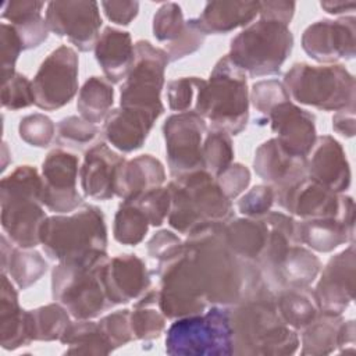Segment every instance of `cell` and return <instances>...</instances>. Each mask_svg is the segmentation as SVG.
Returning <instances> with one entry per match:
<instances>
[{
	"label": "cell",
	"instance_id": "cell-23",
	"mask_svg": "<svg viewBox=\"0 0 356 356\" xmlns=\"http://www.w3.org/2000/svg\"><path fill=\"white\" fill-rule=\"evenodd\" d=\"M253 170L278 192L306 177V157L289 152L277 138H271L254 150Z\"/></svg>",
	"mask_w": 356,
	"mask_h": 356
},
{
	"label": "cell",
	"instance_id": "cell-42",
	"mask_svg": "<svg viewBox=\"0 0 356 356\" xmlns=\"http://www.w3.org/2000/svg\"><path fill=\"white\" fill-rule=\"evenodd\" d=\"M150 222L145 211L132 200H122L115 211L113 221V236L121 245L135 246L140 243Z\"/></svg>",
	"mask_w": 356,
	"mask_h": 356
},
{
	"label": "cell",
	"instance_id": "cell-41",
	"mask_svg": "<svg viewBox=\"0 0 356 356\" xmlns=\"http://www.w3.org/2000/svg\"><path fill=\"white\" fill-rule=\"evenodd\" d=\"M47 271V261L35 248L25 249L13 246L7 266L1 273H7L18 289H28L38 282Z\"/></svg>",
	"mask_w": 356,
	"mask_h": 356
},
{
	"label": "cell",
	"instance_id": "cell-51",
	"mask_svg": "<svg viewBox=\"0 0 356 356\" xmlns=\"http://www.w3.org/2000/svg\"><path fill=\"white\" fill-rule=\"evenodd\" d=\"M132 202L138 203L153 227H160L168 218L171 209V193L168 186L150 189Z\"/></svg>",
	"mask_w": 356,
	"mask_h": 356
},
{
	"label": "cell",
	"instance_id": "cell-35",
	"mask_svg": "<svg viewBox=\"0 0 356 356\" xmlns=\"http://www.w3.org/2000/svg\"><path fill=\"white\" fill-rule=\"evenodd\" d=\"M274 302L281 320L295 331H302L321 310L310 286L282 288L274 292Z\"/></svg>",
	"mask_w": 356,
	"mask_h": 356
},
{
	"label": "cell",
	"instance_id": "cell-14",
	"mask_svg": "<svg viewBox=\"0 0 356 356\" xmlns=\"http://www.w3.org/2000/svg\"><path fill=\"white\" fill-rule=\"evenodd\" d=\"M207 122L195 111L175 113L163 124L165 157L172 178L204 170L202 146Z\"/></svg>",
	"mask_w": 356,
	"mask_h": 356
},
{
	"label": "cell",
	"instance_id": "cell-2",
	"mask_svg": "<svg viewBox=\"0 0 356 356\" xmlns=\"http://www.w3.org/2000/svg\"><path fill=\"white\" fill-rule=\"evenodd\" d=\"M229 317L232 355L288 356L299 349L298 331L281 320L273 291L229 306Z\"/></svg>",
	"mask_w": 356,
	"mask_h": 356
},
{
	"label": "cell",
	"instance_id": "cell-38",
	"mask_svg": "<svg viewBox=\"0 0 356 356\" xmlns=\"http://www.w3.org/2000/svg\"><path fill=\"white\" fill-rule=\"evenodd\" d=\"M129 321L135 339L152 341L163 334L167 317L159 307V289L150 288L135 300Z\"/></svg>",
	"mask_w": 356,
	"mask_h": 356
},
{
	"label": "cell",
	"instance_id": "cell-44",
	"mask_svg": "<svg viewBox=\"0 0 356 356\" xmlns=\"http://www.w3.org/2000/svg\"><path fill=\"white\" fill-rule=\"evenodd\" d=\"M100 129L96 124H92L81 115H70L58 121L56 140L58 145L76 149L88 150L99 136Z\"/></svg>",
	"mask_w": 356,
	"mask_h": 356
},
{
	"label": "cell",
	"instance_id": "cell-15",
	"mask_svg": "<svg viewBox=\"0 0 356 356\" xmlns=\"http://www.w3.org/2000/svg\"><path fill=\"white\" fill-rule=\"evenodd\" d=\"M42 204L56 213L75 211L83 202L76 189L79 160L74 153L61 147L50 150L42 163Z\"/></svg>",
	"mask_w": 356,
	"mask_h": 356
},
{
	"label": "cell",
	"instance_id": "cell-40",
	"mask_svg": "<svg viewBox=\"0 0 356 356\" xmlns=\"http://www.w3.org/2000/svg\"><path fill=\"white\" fill-rule=\"evenodd\" d=\"M29 331L33 341H60L71 321V314L58 302L28 310Z\"/></svg>",
	"mask_w": 356,
	"mask_h": 356
},
{
	"label": "cell",
	"instance_id": "cell-49",
	"mask_svg": "<svg viewBox=\"0 0 356 356\" xmlns=\"http://www.w3.org/2000/svg\"><path fill=\"white\" fill-rule=\"evenodd\" d=\"M275 203V189L267 184H260L245 192L238 200V210L243 217L261 218Z\"/></svg>",
	"mask_w": 356,
	"mask_h": 356
},
{
	"label": "cell",
	"instance_id": "cell-46",
	"mask_svg": "<svg viewBox=\"0 0 356 356\" xmlns=\"http://www.w3.org/2000/svg\"><path fill=\"white\" fill-rule=\"evenodd\" d=\"M249 100L252 106L267 117V114L278 104L291 100L284 83L278 79H263L252 85L249 92Z\"/></svg>",
	"mask_w": 356,
	"mask_h": 356
},
{
	"label": "cell",
	"instance_id": "cell-6",
	"mask_svg": "<svg viewBox=\"0 0 356 356\" xmlns=\"http://www.w3.org/2000/svg\"><path fill=\"white\" fill-rule=\"evenodd\" d=\"M40 192L42 175L32 165H18L0 181L1 228L15 246L40 245V228L47 218Z\"/></svg>",
	"mask_w": 356,
	"mask_h": 356
},
{
	"label": "cell",
	"instance_id": "cell-7",
	"mask_svg": "<svg viewBox=\"0 0 356 356\" xmlns=\"http://www.w3.org/2000/svg\"><path fill=\"white\" fill-rule=\"evenodd\" d=\"M292 49L293 35L288 25L259 18L231 39L227 57L248 76H270L281 71Z\"/></svg>",
	"mask_w": 356,
	"mask_h": 356
},
{
	"label": "cell",
	"instance_id": "cell-9",
	"mask_svg": "<svg viewBox=\"0 0 356 356\" xmlns=\"http://www.w3.org/2000/svg\"><path fill=\"white\" fill-rule=\"evenodd\" d=\"M164 345L174 356L232 355L229 306L211 305L203 313L175 318L167 328Z\"/></svg>",
	"mask_w": 356,
	"mask_h": 356
},
{
	"label": "cell",
	"instance_id": "cell-53",
	"mask_svg": "<svg viewBox=\"0 0 356 356\" xmlns=\"http://www.w3.org/2000/svg\"><path fill=\"white\" fill-rule=\"evenodd\" d=\"M250 179L249 168L241 163H232L216 177L218 186L229 200L242 195L248 189Z\"/></svg>",
	"mask_w": 356,
	"mask_h": 356
},
{
	"label": "cell",
	"instance_id": "cell-55",
	"mask_svg": "<svg viewBox=\"0 0 356 356\" xmlns=\"http://www.w3.org/2000/svg\"><path fill=\"white\" fill-rule=\"evenodd\" d=\"M102 8L106 17L117 25H129L139 13V3L129 0L102 1Z\"/></svg>",
	"mask_w": 356,
	"mask_h": 356
},
{
	"label": "cell",
	"instance_id": "cell-60",
	"mask_svg": "<svg viewBox=\"0 0 356 356\" xmlns=\"http://www.w3.org/2000/svg\"><path fill=\"white\" fill-rule=\"evenodd\" d=\"M10 153H8V146L6 142H3L1 145V171H4L7 168V159H8Z\"/></svg>",
	"mask_w": 356,
	"mask_h": 356
},
{
	"label": "cell",
	"instance_id": "cell-21",
	"mask_svg": "<svg viewBox=\"0 0 356 356\" xmlns=\"http://www.w3.org/2000/svg\"><path fill=\"white\" fill-rule=\"evenodd\" d=\"M103 282L114 306L136 300L152 288L146 263L134 253L108 257L103 267Z\"/></svg>",
	"mask_w": 356,
	"mask_h": 356
},
{
	"label": "cell",
	"instance_id": "cell-50",
	"mask_svg": "<svg viewBox=\"0 0 356 356\" xmlns=\"http://www.w3.org/2000/svg\"><path fill=\"white\" fill-rule=\"evenodd\" d=\"M24 51L22 42L8 22H1L0 25V65H1V83L7 82L17 71V60Z\"/></svg>",
	"mask_w": 356,
	"mask_h": 356
},
{
	"label": "cell",
	"instance_id": "cell-5",
	"mask_svg": "<svg viewBox=\"0 0 356 356\" xmlns=\"http://www.w3.org/2000/svg\"><path fill=\"white\" fill-rule=\"evenodd\" d=\"M248 75L224 56L207 79L199 81L193 110L210 128L239 135L249 122Z\"/></svg>",
	"mask_w": 356,
	"mask_h": 356
},
{
	"label": "cell",
	"instance_id": "cell-26",
	"mask_svg": "<svg viewBox=\"0 0 356 356\" xmlns=\"http://www.w3.org/2000/svg\"><path fill=\"white\" fill-rule=\"evenodd\" d=\"M159 115L147 110L134 107L113 108L103 121L104 139L122 153H132L139 150Z\"/></svg>",
	"mask_w": 356,
	"mask_h": 356
},
{
	"label": "cell",
	"instance_id": "cell-45",
	"mask_svg": "<svg viewBox=\"0 0 356 356\" xmlns=\"http://www.w3.org/2000/svg\"><path fill=\"white\" fill-rule=\"evenodd\" d=\"M56 124L50 117L42 113L28 114L18 124L19 138L29 146L44 149L50 146L56 136Z\"/></svg>",
	"mask_w": 356,
	"mask_h": 356
},
{
	"label": "cell",
	"instance_id": "cell-33",
	"mask_svg": "<svg viewBox=\"0 0 356 356\" xmlns=\"http://www.w3.org/2000/svg\"><path fill=\"white\" fill-rule=\"evenodd\" d=\"M355 239V228L337 217L296 221L295 242L320 253H328Z\"/></svg>",
	"mask_w": 356,
	"mask_h": 356
},
{
	"label": "cell",
	"instance_id": "cell-43",
	"mask_svg": "<svg viewBox=\"0 0 356 356\" xmlns=\"http://www.w3.org/2000/svg\"><path fill=\"white\" fill-rule=\"evenodd\" d=\"M204 170L217 177L234 163V143L231 135L224 129L207 128L202 146Z\"/></svg>",
	"mask_w": 356,
	"mask_h": 356
},
{
	"label": "cell",
	"instance_id": "cell-36",
	"mask_svg": "<svg viewBox=\"0 0 356 356\" xmlns=\"http://www.w3.org/2000/svg\"><path fill=\"white\" fill-rule=\"evenodd\" d=\"M343 321L342 314L320 310L316 318L302 330L300 355L323 356L338 349V331Z\"/></svg>",
	"mask_w": 356,
	"mask_h": 356
},
{
	"label": "cell",
	"instance_id": "cell-20",
	"mask_svg": "<svg viewBox=\"0 0 356 356\" xmlns=\"http://www.w3.org/2000/svg\"><path fill=\"white\" fill-rule=\"evenodd\" d=\"M341 195L306 175L298 182L275 192V203L288 214L300 220L337 217Z\"/></svg>",
	"mask_w": 356,
	"mask_h": 356
},
{
	"label": "cell",
	"instance_id": "cell-13",
	"mask_svg": "<svg viewBox=\"0 0 356 356\" xmlns=\"http://www.w3.org/2000/svg\"><path fill=\"white\" fill-rule=\"evenodd\" d=\"M79 58L75 49L61 44L39 65L33 79L35 106L53 111L68 104L78 92Z\"/></svg>",
	"mask_w": 356,
	"mask_h": 356
},
{
	"label": "cell",
	"instance_id": "cell-10",
	"mask_svg": "<svg viewBox=\"0 0 356 356\" xmlns=\"http://www.w3.org/2000/svg\"><path fill=\"white\" fill-rule=\"evenodd\" d=\"M107 259L97 263L61 261L53 267L51 296L74 320H93L114 306L103 282Z\"/></svg>",
	"mask_w": 356,
	"mask_h": 356
},
{
	"label": "cell",
	"instance_id": "cell-12",
	"mask_svg": "<svg viewBox=\"0 0 356 356\" xmlns=\"http://www.w3.org/2000/svg\"><path fill=\"white\" fill-rule=\"evenodd\" d=\"M156 274L159 277V307L167 318L199 314L210 306L185 246L177 256L157 264Z\"/></svg>",
	"mask_w": 356,
	"mask_h": 356
},
{
	"label": "cell",
	"instance_id": "cell-1",
	"mask_svg": "<svg viewBox=\"0 0 356 356\" xmlns=\"http://www.w3.org/2000/svg\"><path fill=\"white\" fill-rule=\"evenodd\" d=\"M221 225L191 234L184 241L207 303L235 306L271 291L257 264L228 248Z\"/></svg>",
	"mask_w": 356,
	"mask_h": 356
},
{
	"label": "cell",
	"instance_id": "cell-11",
	"mask_svg": "<svg viewBox=\"0 0 356 356\" xmlns=\"http://www.w3.org/2000/svg\"><path fill=\"white\" fill-rule=\"evenodd\" d=\"M168 63L164 49L149 40H138L132 68L120 88V106L147 110L160 117L164 113L161 90Z\"/></svg>",
	"mask_w": 356,
	"mask_h": 356
},
{
	"label": "cell",
	"instance_id": "cell-59",
	"mask_svg": "<svg viewBox=\"0 0 356 356\" xmlns=\"http://www.w3.org/2000/svg\"><path fill=\"white\" fill-rule=\"evenodd\" d=\"M320 7L332 15H341L345 13H350L356 8V1L355 0H327V1H320Z\"/></svg>",
	"mask_w": 356,
	"mask_h": 356
},
{
	"label": "cell",
	"instance_id": "cell-32",
	"mask_svg": "<svg viewBox=\"0 0 356 356\" xmlns=\"http://www.w3.org/2000/svg\"><path fill=\"white\" fill-rule=\"evenodd\" d=\"M43 1L10 0L1 7V18L7 19L17 31L24 50L39 47L49 38V26L42 17Z\"/></svg>",
	"mask_w": 356,
	"mask_h": 356
},
{
	"label": "cell",
	"instance_id": "cell-27",
	"mask_svg": "<svg viewBox=\"0 0 356 356\" xmlns=\"http://www.w3.org/2000/svg\"><path fill=\"white\" fill-rule=\"evenodd\" d=\"M93 50L95 58L110 83L125 81L135 60V44L129 32L106 26Z\"/></svg>",
	"mask_w": 356,
	"mask_h": 356
},
{
	"label": "cell",
	"instance_id": "cell-8",
	"mask_svg": "<svg viewBox=\"0 0 356 356\" xmlns=\"http://www.w3.org/2000/svg\"><path fill=\"white\" fill-rule=\"evenodd\" d=\"M289 97L323 111L355 107V76L342 64L295 63L282 81Z\"/></svg>",
	"mask_w": 356,
	"mask_h": 356
},
{
	"label": "cell",
	"instance_id": "cell-48",
	"mask_svg": "<svg viewBox=\"0 0 356 356\" xmlns=\"http://www.w3.org/2000/svg\"><path fill=\"white\" fill-rule=\"evenodd\" d=\"M129 316H131V310L122 309V310H115L113 313H108L97 321L103 335L108 341L113 350L135 339L131 330Z\"/></svg>",
	"mask_w": 356,
	"mask_h": 356
},
{
	"label": "cell",
	"instance_id": "cell-29",
	"mask_svg": "<svg viewBox=\"0 0 356 356\" xmlns=\"http://www.w3.org/2000/svg\"><path fill=\"white\" fill-rule=\"evenodd\" d=\"M33 342L29 331L28 310L19 306L18 291L7 273H1L0 289V345L4 350H15Z\"/></svg>",
	"mask_w": 356,
	"mask_h": 356
},
{
	"label": "cell",
	"instance_id": "cell-19",
	"mask_svg": "<svg viewBox=\"0 0 356 356\" xmlns=\"http://www.w3.org/2000/svg\"><path fill=\"white\" fill-rule=\"evenodd\" d=\"M153 36L164 43L170 63L185 58L197 51L206 39V35L197 28L195 19H185L178 3L168 1L159 7L152 24Z\"/></svg>",
	"mask_w": 356,
	"mask_h": 356
},
{
	"label": "cell",
	"instance_id": "cell-52",
	"mask_svg": "<svg viewBox=\"0 0 356 356\" xmlns=\"http://www.w3.org/2000/svg\"><path fill=\"white\" fill-rule=\"evenodd\" d=\"M199 81L197 76H181L168 81L167 103L170 110L177 113L189 111L195 103Z\"/></svg>",
	"mask_w": 356,
	"mask_h": 356
},
{
	"label": "cell",
	"instance_id": "cell-31",
	"mask_svg": "<svg viewBox=\"0 0 356 356\" xmlns=\"http://www.w3.org/2000/svg\"><path fill=\"white\" fill-rule=\"evenodd\" d=\"M321 271L320 259L306 246L293 243L280 261L268 286L273 292L282 288L310 286Z\"/></svg>",
	"mask_w": 356,
	"mask_h": 356
},
{
	"label": "cell",
	"instance_id": "cell-57",
	"mask_svg": "<svg viewBox=\"0 0 356 356\" xmlns=\"http://www.w3.org/2000/svg\"><path fill=\"white\" fill-rule=\"evenodd\" d=\"M355 107H349L341 111H335L332 115V128L337 134L345 138H353L355 135Z\"/></svg>",
	"mask_w": 356,
	"mask_h": 356
},
{
	"label": "cell",
	"instance_id": "cell-18",
	"mask_svg": "<svg viewBox=\"0 0 356 356\" xmlns=\"http://www.w3.org/2000/svg\"><path fill=\"white\" fill-rule=\"evenodd\" d=\"M355 243L330 257L314 286L320 309L342 314L355 298Z\"/></svg>",
	"mask_w": 356,
	"mask_h": 356
},
{
	"label": "cell",
	"instance_id": "cell-39",
	"mask_svg": "<svg viewBox=\"0 0 356 356\" xmlns=\"http://www.w3.org/2000/svg\"><path fill=\"white\" fill-rule=\"evenodd\" d=\"M60 342L65 346V355H110L114 352L99 323L93 320L72 321Z\"/></svg>",
	"mask_w": 356,
	"mask_h": 356
},
{
	"label": "cell",
	"instance_id": "cell-22",
	"mask_svg": "<svg viewBox=\"0 0 356 356\" xmlns=\"http://www.w3.org/2000/svg\"><path fill=\"white\" fill-rule=\"evenodd\" d=\"M306 175L328 189L343 193L352 182V171L342 145L331 135L317 136L306 156Z\"/></svg>",
	"mask_w": 356,
	"mask_h": 356
},
{
	"label": "cell",
	"instance_id": "cell-17",
	"mask_svg": "<svg viewBox=\"0 0 356 356\" xmlns=\"http://www.w3.org/2000/svg\"><path fill=\"white\" fill-rule=\"evenodd\" d=\"M302 49L312 60L321 64L352 60L356 53L355 15L310 24L302 33Z\"/></svg>",
	"mask_w": 356,
	"mask_h": 356
},
{
	"label": "cell",
	"instance_id": "cell-56",
	"mask_svg": "<svg viewBox=\"0 0 356 356\" xmlns=\"http://www.w3.org/2000/svg\"><path fill=\"white\" fill-rule=\"evenodd\" d=\"M296 10V3L274 0V1H260L259 17L266 19H273L282 22L289 26Z\"/></svg>",
	"mask_w": 356,
	"mask_h": 356
},
{
	"label": "cell",
	"instance_id": "cell-4",
	"mask_svg": "<svg viewBox=\"0 0 356 356\" xmlns=\"http://www.w3.org/2000/svg\"><path fill=\"white\" fill-rule=\"evenodd\" d=\"M171 209L168 224L185 236L221 225L234 217L232 202L218 186L216 177L197 170L168 182Z\"/></svg>",
	"mask_w": 356,
	"mask_h": 356
},
{
	"label": "cell",
	"instance_id": "cell-34",
	"mask_svg": "<svg viewBox=\"0 0 356 356\" xmlns=\"http://www.w3.org/2000/svg\"><path fill=\"white\" fill-rule=\"evenodd\" d=\"M221 234L228 248L236 256L256 264L268 239V228L263 218L232 217L221 225Z\"/></svg>",
	"mask_w": 356,
	"mask_h": 356
},
{
	"label": "cell",
	"instance_id": "cell-16",
	"mask_svg": "<svg viewBox=\"0 0 356 356\" xmlns=\"http://www.w3.org/2000/svg\"><path fill=\"white\" fill-rule=\"evenodd\" d=\"M44 19L50 32L67 38L83 53L95 49L103 24L96 1H50Z\"/></svg>",
	"mask_w": 356,
	"mask_h": 356
},
{
	"label": "cell",
	"instance_id": "cell-28",
	"mask_svg": "<svg viewBox=\"0 0 356 356\" xmlns=\"http://www.w3.org/2000/svg\"><path fill=\"white\" fill-rule=\"evenodd\" d=\"M165 170L163 163L152 154H140L124 160L120 165L114 192L122 200H135L150 189L163 186Z\"/></svg>",
	"mask_w": 356,
	"mask_h": 356
},
{
	"label": "cell",
	"instance_id": "cell-25",
	"mask_svg": "<svg viewBox=\"0 0 356 356\" xmlns=\"http://www.w3.org/2000/svg\"><path fill=\"white\" fill-rule=\"evenodd\" d=\"M124 160L122 156L104 142H97L85 150L83 161L79 167V181L83 193L96 200L114 197L117 172Z\"/></svg>",
	"mask_w": 356,
	"mask_h": 356
},
{
	"label": "cell",
	"instance_id": "cell-58",
	"mask_svg": "<svg viewBox=\"0 0 356 356\" xmlns=\"http://www.w3.org/2000/svg\"><path fill=\"white\" fill-rule=\"evenodd\" d=\"M356 343V327L355 320H343L338 331V352L348 353L355 352Z\"/></svg>",
	"mask_w": 356,
	"mask_h": 356
},
{
	"label": "cell",
	"instance_id": "cell-3",
	"mask_svg": "<svg viewBox=\"0 0 356 356\" xmlns=\"http://www.w3.org/2000/svg\"><path fill=\"white\" fill-rule=\"evenodd\" d=\"M107 227L103 211L85 204L68 214L47 216L40 228L43 252L57 263H97L107 254Z\"/></svg>",
	"mask_w": 356,
	"mask_h": 356
},
{
	"label": "cell",
	"instance_id": "cell-47",
	"mask_svg": "<svg viewBox=\"0 0 356 356\" xmlns=\"http://www.w3.org/2000/svg\"><path fill=\"white\" fill-rule=\"evenodd\" d=\"M35 104L32 81L24 74L15 72L7 82L1 83V106L7 110L17 111Z\"/></svg>",
	"mask_w": 356,
	"mask_h": 356
},
{
	"label": "cell",
	"instance_id": "cell-37",
	"mask_svg": "<svg viewBox=\"0 0 356 356\" xmlns=\"http://www.w3.org/2000/svg\"><path fill=\"white\" fill-rule=\"evenodd\" d=\"M114 103L113 85L102 76H89L78 93L76 108L79 115L92 124L103 122Z\"/></svg>",
	"mask_w": 356,
	"mask_h": 356
},
{
	"label": "cell",
	"instance_id": "cell-24",
	"mask_svg": "<svg viewBox=\"0 0 356 356\" xmlns=\"http://www.w3.org/2000/svg\"><path fill=\"white\" fill-rule=\"evenodd\" d=\"M267 120L275 138L289 152L302 157L310 153L317 139L316 117L310 111L288 100L274 107Z\"/></svg>",
	"mask_w": 356,
	"mask_h": 356
},
{
	"label": "cell",
	"instance_id": "cell-54",
	"mask_svg": "<svg viewBox=\"0 0 356 356\" xmlns=\"http://www.w3.org/2000/svg\"><path fill=\"white\" fill-rule=\"evenodd\" d=\"M184 248V241L170 229L157 231L147 242L146 249L150 259L156 260L157 264L170 260L177 256Z\"/></svg>",
	"mask_w": 356,
	"mask_h": 356
},
{
	"label": "cell",
	"instance_id": "cell-30",
	"mask_svg": "<svg viewBox=\"0 0 356 356\" xmlns=\"http://www.w3.org/2000/svg\"><path fill=\"white\" fill-rule=\"evenodd\" d=\"M259 8L260 1H209L193 19L204 35H224L252 24Z\"/></svg>",
	"mask_w": 356,
	"mask_h": 356
}]
</instances>
